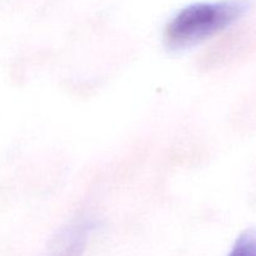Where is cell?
I'll return each mask as SVG.
<instances>
[{
    "mask_svg": "<svg viewBox=\"0 0 256 256\" xmlns=\"http://www.w3.org/2000/svg\"><path fill=\"white\" fill-rule=\"evenodd\" d=\"M248 10L244 0L198 2L180 10L165 28V44L172 50L195 46L219 34Z\"/></svg>",
    "mask_w": 256,
    "mask_h": 256,
    "instance_id": "obj_1",
    "label": "cell"
},
{
    "mask_svg": "<svg viewBox=\"0 0 256 256\" xmlns=\"http://www.w3.org/2000/svg\"><path fill=\"white\" fill-rule=\"evenodd\" d=\"M89 232L90 225H76L69 229L60 238L52 256H82Z\"/></svg>",
    "mask_w": 256,
    "mask_h": 256,
    "instance_id": "obj_2",
    "label": "cell"
},
{
    "mask_svg": "<svg viewBox=\"0 0 256 256\" xmlns=\"http://www.w3.org/2000/svg\"><path fill=\"white\" fill-rule=\"evenodd\" d=\"M228 256H256V228L242 232Z\"/></svg>",
    "mask_w": 256,
    "mask_h": 256,
    "instance_id": "obj_3",
    "label": "cell"
}]
</instances>
